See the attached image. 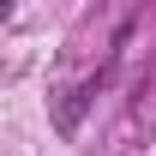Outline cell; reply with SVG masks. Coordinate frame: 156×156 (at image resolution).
Returning a JSON list of instances; mask_svg holds the SVG:
<instances>
[{
  "mask_svg": "<svg viewBox=\"0 0 156 156\" xmlns=\"http://www.w3.org/2000/svg\"><path fill=\"white\" fill-rule=\"evenodd\" d=\"M102 78H108V72H96V78H90V84H78L72 96L60 102V114H54V126H60V132H78V120H84V108H90V96H96V90H102Z\"/></svg>",
  "mask_w": 156,
  "mask_h": 156,
  "instance_id": "obj_1",
  "label": "cell"
}]
</instances>
